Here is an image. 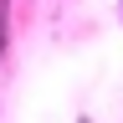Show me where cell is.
Returning <instances> with one entry per match:
<instances>
[{"mask_svg": "<svg viewBox=\"0 0 123 123\" xmlns=\"http://www.w3.org/2000/svg\"><path fill=\"white\" fill-rule=\"evenodd\" d=\"M118 10H123V0H118Z\"/></svg>", "mask_w": 123, "mask_h": 123, "instance_id": "obj_2", "label": "cell"}, {"mask_svg": "<svg viewBox=\"0 0 123 123\" xmlns=\"http://www.w3.org/2000/svg\"><path fill=\"white\" fill-rule=\"evenodd\" d=\"M0 51H5V5H0Z\"/></svg>", "mask_w": 123, "mask_h": 123, "instance_id": "obj_1", "label": "cell"}]
</instances>
